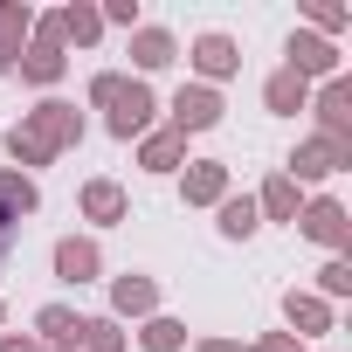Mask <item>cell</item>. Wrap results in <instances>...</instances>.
Here are the masks:
<instances>
[{
	"instance_id": "cell-2",
	"label": "cell",
	"mask_w": 352,
	"mask_h": 352,
	"mask_svg": "<svg viewBox=\"0 0 352 352\" xmlns=\"http://www.w3.org/2000/svg\"><path fill=\"white\" fill-rule=\"evenodd\" d=\"M8 242H14V221H8V214H0V256H8Z\"/></svg>"
},
{
	"instance_id": "cell-1",
	"label": "cell",
	"mask_w": 352,
	"mask_h": 352,
	"mask_svg": "<svg viewBox=\"0 0 352 352\" xmlns=\"http://www.w3.org/2000/svg\"><path fill=\"white\" fill-rule=\"evenodd\" d=\"M180 118H187V124H208L214 104H208V97H180Z\"/></svg>"
}]
</instances>
